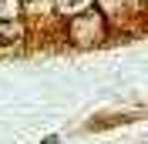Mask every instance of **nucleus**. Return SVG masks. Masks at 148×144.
Returning <instances> with one entry per match:
<instances>
[{
  "label": "nucleus",
  "mask_w": 148,
  "mask_h": 144,
  "mask_svg": "<svg viewBox=\"0 0 148 144\" xmlns=\"http://www.w3.org/2000/svg\"><path fill=\"white\" fill-rule=\"evenodd\" d=\"M20 37H24V30L14 24V20H3L0 24V47H7V44H17Z\"/></svg>",
  "instance_id": "1"
},
{
  "label": "nucleus",
  "mask_w": 148,
  "mask_h": 144,
  "mask_svg": "<svg viewBox=\"0 0 148 144\" xmlns=\"http://www.w3.org/2000/svg\"><path fill=\"white\" fill-rule=\"evenodd\" d=\"M54 3H57L61 10H64V14H74V10H81L84 3H88V0H54Z\"/></svg>",
  "instance_id": "3"
},
{
  "label": "nucleus",
  "mask_w": 148,
  "mask_h": 144,
  "mask_svg": "<svg viewBox=\"0 0 148 144\" xmlns=\"http://www.w3.org/2000/svg\"><path fill=\"white\" fill-rule=\"evenodd\" d=\"M17 3H30V7H40L44 0H17Z\"/></svg>",
  "instance_id": "4"
},
{
  "label": "nucleus",
  "mask_w": 148,
  "mask_h": 144,
  "mask_svg": "<svg viewBox=\"0 0 148 144\" xmlns=\"http://www.w3.org/2000/svg\"><path fill=\"white\" fill-rule=\"evenodd\" d=\"M20 10L17 0H0V20H14V14Z\"/></svg>",
  "instance_id": "2"
},
{
  "label": "nucleus",
  "mask_w": 148,
  "mask_h": 144,
  "mask_svg": "<svg viewBox=\"0 0 148 144\" xmlns=\"http://www.w3.org/2000/svg\"><path fill=\"white\" fill-rule=\"evenodd\" d=\"M40 144H57V137H44V141H40Z\"/></svg>",
  "instance_id": "5"
}]
</instances>
